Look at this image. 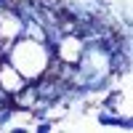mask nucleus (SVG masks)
<instances>
[{"label":"nucleus","mask_w":133,"mask_h":133,"mask_svg":"<svg viewBox=\"0 0 133 133\" xmlns=\"http://www.w3.org/2000/svg\"><path fill=\"white\" fill-rule=\"evenodd\" d=\"M24 85H27V80L21 77V72H19L8 59H3V61H0V88L14 96V93H19Z\"/></svg>","instance_id":"7ed1b4c3"},{"label":"nucleus","mask_w":133,"mask_h":133,"mask_svg":"<svg viewBox=\"0 0 133 133\" xmlns=\"http://www.w3.org/2000/svg\"><path fill=\"white\" fill-rule=\"evenodd\" d=\"M83 51H85V40L80 35H64L59 43H56V48H53V53H56V59L64 61V64H77L83 56Z\"/></svg>","instance_id":"f03ea898"},{"label":"nucleus","mask_w":133,"mask_h":133,"mask_svg":"<svg viewBox=\"0 0 133 133\" xmlns=\"http://www.w3.org/2000/svg\"><path fill=\"white\" fill-rule=\"evenodd\" d=\"M5 59L21 72L27 83H35L40 80L43 75L48 72V64L53 59V48L43 40H32V37H24L21 35L19 40H14V45L8 48Z\"/></svg>","instance_id":"f257e3e1"},{"label":"nucleus","mask_w":133,"mask_h":133,"mask_svg":"<svg viewBox=\"0 0 133 133\" xmlns=\"http://www.w3.org/2000/svg\"><path fill=\"white\" fill-rule=\"evenodd\" d=\"M120 104H123V91H120V88H107V93H104V98H101L98 107H104V109H120Z\"/></svg>","instance_id":"20e7f679"},{"label":"nucleus","mask_w":133,"mask_h":133,"mask_svg":"<svg viewBox=\"0 0 133 133\" xmlns=\"http://www.w3.org/2000/svg\"><path fill=\"white\" fill-rule=\"evenodd\" d=\"M0 61H3V56H0Z\"/></svg>","instance_id":"39448f33"}]
</instances>
